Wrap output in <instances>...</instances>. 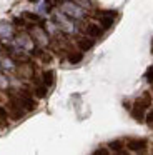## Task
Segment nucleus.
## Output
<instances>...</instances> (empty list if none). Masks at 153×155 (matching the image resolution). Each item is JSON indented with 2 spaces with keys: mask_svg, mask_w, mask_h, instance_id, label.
I'll return each mask as SVG.
<instances>
[{
  "mask_svg": "<svg viewBox=\"0 0 153 155\" xmlns=\"http://www.w3.org/2000/svg\"><path fill=\"white\" fill-rule=\"evenodd\" d=\"M75 4H78L80 7H85V8H90V7H92V2H90V0H76Z\"/></svg>",
  "mask_w": 153,
  "mask_h": 155,
  "instance_id": "obj_16",
  "label": "nucleus"
},
{
  "mask_svg": "<svg viewBox=\"0 0 153 155\" xmlns=\"http://www.w3.org/2000/svg\"><path fill=\"white\" fill-rule=\"evenodd\" d=\"M35 94H37V97L43 98V97H45V95H47V88H45V87H37Z\"/></svg>",
  "mask_w": 153,
  "mask_h": 155,
  "instance_id": "obj_15",
  "label": "nucleus"
},
{
  "mask_svg": "<svg viewBox=\"0 0 153 155\" xmlns=\"http://www.w3.org/2000/svg\"><path fill=\"white\" fill-rule=\"evenodd\" d=\"M25 18H28V20H32V22H40V17H38V15L30 14V12H27V14H25Z\"/></svg>",
  "mask_w": 153,
  "mask_h": 155,
  "instance_id": "obj_17",
  "label": "nucleus"
},
{
  "mask_svg": "<svg viewBox=\"0 0 153 155\" xmlns=\"http://www.w3.org/2000/svg\"><path fill=\"white\" fill-rule=\"evenodd\" d=\"M18 105L23 107V108H27V110H33V108H35V102H33L30 97H20L18 98Z\"/></svg>",
  "mask_w": 153,
  "mask_h": 155,
  "instance_id": "obj_9",
  "label": "nucleus"
},
{
  "mask_svg": "<svg viewBox=\"0 0 153 155\" xmlns=\"http://www.w3.org/2000/svg\"><path fill=\"white\" fill-rule=\"evenodd\" d=\"M86 34H88L90 37H100V35L103 34V30L98 27V25H95V24H90L88 27H86Z\"/></svg>",
  "mask_w": 153,
  "mask_h": 155,
  "instance_id": "obj_10",
  "label": "nucleus"
},
{
  "mask_svg": "<svg viewBox=\"0 0 153 155\" xmlns=\"http://www.w3.org/2000/svg\"><path fill=\"white\" fill-rule=\"evenodd\" d=\"M146 120H148V124H153V110L146 115Z\"/></svg>",
  "mask_w": 153,
  "mask_h": 155,
  "instance_id": "obj_21",
  "label": "nucleus"
},
{
  "mask_svg": "<svg viewBox=\"0 0 153 155\" xmlns=\"http://www.w3.org/2000/svg\"><path fill=\"white\" fill-rule=\"evenodd\" d=\"M32 37L35 38L38 44H42V45L48 44V37H47L45 30H42V28H32Z\"/></svg>",
  "mask_w": 153,
  "mask_h": 155,
  "instance_id": "obj_7",
  "label": "nucleus"
},
{
  "mask_svg": "<svg viewBox=\"0 0 153 155\" xmlns=\"http://www.w3.org/2000/svg\"><path fill=\"white\" fill-rule=\"evenodd\" d=\"M116 17V12H105V15H102L100 17V24H102L103 28H110L113 24V20H115Z\"/></svg>",
  "mask_w": 153,
  "mask_h": 155,
  "instance_id": "obj_6",
  "label": "nucleus"
},
{
  "mask_svg": "<svg viewBox=\"0 0 153 155\" xmlns=\"http://www.w3.org/2000/svg\"><path fill=\"white\" fill-rule=\"evenodd\" d=\"M146 147H148V143H146V140H143V138L128 142V148L132 152H143V150H146Z\"/></svg>",
  "mask_w": 153,
  "mask_h": 155,
  "instance_id": "obj_5",
  "label": "nucleus"
},
{
  "mask_svg": "<svg viewBox=\"0 0 153 155\" xmlns=\"http://www.w3.org/2000/svg\"><path fill=\"white\" fill-rule=\"evenodd\" d=\"M53 20L57 22V25H58V27L62 28L63 32H68V34H70V32L75 30V28H73V24L68 20V18H67V15H65V14H55Z\"/></svg>",
  "mask_w": 153,
  "mask_h": 155,
  "instance_id": "obj_2",
  "label": "nucleus"
},
{
  "mask_svg": "<svg viewBox=\"0 0 153 155\" xmlns=\"http://www.w3.org/2000/svg\"><path fill=\"white\" fill-rule=\"evenodd\" d=\"M151 48H153V44H151Z\"/></svg>",
  "mask_w": 153,
  "mask_h": 155,
  "instance_id": "obj_24",
  "label": "nucleus"
},
{
  "mask_svg": "<svg viewBox=\"0 0 153 155\" xmlns=\"http://www.w3.org/2000/svg\"><path fill=\"white\" fill-rule=\"evenodd\" d=\"M82 58H83V54H80V52H73V54L68 55L70 64H78V62H82Z\"/></svg>",
  "mask_w": 153,
  "mask_h": 155,
  "instance_id": "obj_13",
  "label": "nucleus"
},
{
  "mask_svg": "<svg viewBox=\"0 0 153 155\" xmlns=\"http://www.w3.org/2000/svg\"><path fill=\"white\" fill-rule=\"evenodd\" d=\"M0 37L3 40H10L13 37V27L8 22H0Z\"/></svg>",
  "mask_w": 153,
  "mask_h": 155,
  "instance_id": "obj_4",
  "label": "nucleus"
},
{
  "mask_svg": "<svg viewBox=\"0 0 153 155\" xmlns=\"http://www.w3.org/2000/svg\"><path fill=\"white\" fill-rule=\"evenodd\" d=\"M122 147H123V143H122V142H118V140H115V142L110 143V148L115 150V152H122Z\"/></svg>",
  "mask_w": 153,
  "mask_h": 155,
  "instance_id": "obj_14",
  "label": "nucleus"
},
{
  "mask_svg": "<svg viewBox=\"0 0 153 155\" xmlns=\"http://www.w3.org/2000/svg\"><path fill=\"white\" fill-rule=\"evenodd\" d=\"M145 78H146V82H150V84H153V67L146 70V74H145Z\"/></svg>",
  "mask_w": 153,
  "mask_h": 155,
  "instance_id": "obj_18",
  "label": "nucleus"
},
{
  "mask_svg": "<svg viewBox=\"0 0 153 155\" xmlns=\"http://www.w3.org/2000/svg\"><path fill=\"white\" fill-rule=\"evenodd\" d=\"M60 7H62L63 14L72 17V18H82L83 17V8L78 4H75V2H62Z\"/></svg>",
  "mask_w": 153,
  "mask_h": 155,
  "instance_id": "obj_1",
  "label": "nucleus"
},
{
  "mask_svg": "<svg viewBox=\"0 0 153 155\" xmlns=\"http://www.w3.org/2000/svg\"><path fill=\"white\" fill-rule=\"evenodd\" d=\"M93 153H95V155H106V153H108V150H105V148H100V150H95Z\"/></svg>",
  "mask_w": 153,
  "mask_h": 155,
  "instance_id": "obj_20",
  "label": "nucleus"
},
{
  "mask_svg": "<svg viewBox=\"0 0 153 155\" xmlns=\"http://www.w3.org/2000/svg\"><path fill=\"white\" fill-rule=\"evenodd\" d=\"M53 80H55V74H53V70H45L43 72V82H45V85H53Z\"/></svg>",
  "mask_w": 153,
  "mask_h": 155,
  "instance_id": "obj_12",
  "label": "nucleus"
},
{
  "mask_svg": "<svg viewBox=\"0 0 153 155\" xmlns=\"http://www.w3.org/2000/svg\"><path fill=\"white\" fill-rule=\"evenodd\" d=\"M0 117H2V118H5V117H7V112H5V108H2V107H0Z\"/></svg>",
  "mask_w": 153,
  "mask_h": 155,
  "instance_id": "obj_22",
  "label": "nucleus"
},
{
  "mask_svg": "<svg viewBox=\"0 0 153 155\" xmlns=\"http://www.w3.org/2000/svg\"><path fill=\"white\" fill-rule=\"evenodd\" d=\"M28 2H37V0H28Z\"/></svg>",
  "mask_w": 153,
  "mask_h": 155,
  "instance_id": "obj_23",
  "label": "nucleus"
},
{
  "mask_svg": "<svg viewBox=\"0 0 153 155\" xmlns=\"http://www.w3.org/2000/svg\"><path fill=\"white\" fill-rule=\"evenodd\" d=\"M150 105H151V95H150L148 92H145V94H143V97L138 98V100L135 102V107L142 108V110H145L146 107H150Z\"/></svg>",
  "mask_w": 153,
  "mask_h": 155,
  "instance_id": "obj_8",
  "label": "nucleus"
},
{
  "mask_svg": "<svg viewBox=\"0 0 153 155\" xmlns=\"http://www.w3.org/2000/svg\"><path fill=\"white\" fill-rule=\"evenodd\" d=\"M15 45L18 48H23V50H32V48H33L32 37L27 35V34H18L15 37Z\"/></svg>",
  "mask_w": 153,
  "mask_h": 155,
  "instance_id": "obj_3",
  "label": "nucleus"
},
{
  "mask_svg": "<svg viewBox=\"0 0 153 155\" xmlns=\"http://www.w3.org/2000/svg\"><path fill=\"white\" fill-rule=\"evenodd\" d=\"M78 47L80 50H90V48L93 47V40L92 38H82V40H78Z\"/></svg>",
  "mask_w": 153,
  "mask_h": 155,
  "instance_id": "obj_11",
  "label": "nucleus"
},
{
  "mask_svg": "<svg viewBox=\"0 0 153 155\" xmlns=\"http://www.w3.org/2000/svg\"><path fill=\"white\" fill-rule=\"evenodd\" d=\"M7 87H8V82H7V78L0 74V88H7Z\"/></svg>",
  "mask_w": 153,
  "mask_h": 155,
  "instance_id": "obj_19",
  "label": "nucleus"
}]
</instances>
